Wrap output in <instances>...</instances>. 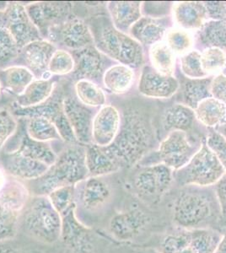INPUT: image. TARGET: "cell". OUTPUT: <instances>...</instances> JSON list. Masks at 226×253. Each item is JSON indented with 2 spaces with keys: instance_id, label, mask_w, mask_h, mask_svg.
Returning <instances> with one entry per match:
<instances>
[{
  "instance_id": "46",
  "label": "cell",
  "mask_w": 226,
  "mask_h": 253,
  "mask_svg": "<svg viewBox=\"0 0 226 253\" xmlns=\"http://www.w3.org/2000/svg\"><path fill=\"white\" fill-rule=\"evenodd\" d=\"M191 243V232L171 234L166 236L160 243V253H178Z\"/></svg>"
},
{
  "instance_id": "8",
  "label": "cell",
  "mask_w": 226,
  "mask_h": 253,
  "mask_svg": "<svg viewBox=\"0 0 226 253\" xmlns=\"http://www.w3.org/2000/svg\"><path fill=\"white\" fill-rule=\"evenodd\" d=\"M211 212V202L206 194L199 191H186L175 201L173 219L181 227H195L206 221Z\"/></svg>"
},
{
  "instance_id": "1",
  "label": "cell",
  "mask_w": 226,
  "mask_h": 253,
  "mask_svg": "<svg viewBox=\"0 0 226 253\" xmlns=\"http://www.w3.org/2000/svg\"><path fill=\"white\" fill-rule=\"evenodd\" d=\"M155 138L149 112L142 106L130 103L123 109L120 129L114 141L102 148L121 170L137 164L154 147Z\"/></svg>"
},
{
  "instance_id": "35",
  "label": "cell",
  "mask_w": 226,
  "mask_h": 253,
  "mask_svg": "<svg viewBox=\"0 0 226 253\" xmlns=\"http://www.w3.org/2000/svg\"><path fill=\"white\" fill-rule=\"evenodd\" d=\"M149 55L153 69L161 75L173 76L176 66V55L166 42L161 41L152 45Z\"/></svg>"
},
{
  "instance_id": "44",
  "label": "cell",
  "mask_w": 226,
  "mask_h": 253,
  "mask_svg": "<svg viewBox=\"0 0 226 253\" xmlns=\"http://www.w3.org/2000/svg\"><path fill=\"white\" fill-rule=\"evenodd\" d=\"M181 72L191 80L209 77L203 71L201 64V52L192 50L181 58Z\"/></svg>"
},
{
  "instance_id": "7",
  "label": "cell",
  "mask_w": 226,
  "mask_h": 253,
  "mask_svg": "<svg viewBox=\"0 0 226 253\" xmlns=\"http://www.w3.org/2000/svg\"><path fill=\"white\" fill-rule=\"evenodd\" d=\"M66 89L64 85L57 83L52 96L44 103L31 108H20L14 105L13 109H10L16 118H28L38 116L48 119L56 126L64 143L78 144L63 111V101Z\"/></svg>"
},
{
  "instance_id": "3",
  "label": "cell",
  "mask_w": 226,
  "mask_h": 253,
  "mask_svg": "<svg viewBox=\"0 0 226 253\" xmlns=\"http://www.w3.org/2000/svg\"><path fill=\"white\" fill-rule=\"evenodd\" d=\"M89 26L94 46L106 57L131 69L143 65L144 57L141 44L128 33L116 29L111 20L100 16L94 19Z\"/></svg>"
},
{
  "instance_id": "24",
  "label": "cell",
  "mask_w": 226,
  "mask_h": 253,
  "mask_svg": "<svg viewBox=\"0 0 226 253\" xmlns=\"http://www.w3.org/2000/svg\"><path fill=\"white\" fill-rule=\"evenodd\" d=\"M173 19L179 28L199 30L207 21L208 11L204 3L183 1L173 3Z\"/></svg>"
},
{
  "instance_id": "32",
  "label": "cell",
  "mask_w": 226,
  "mask_h": 253,
  "mask_svg": "<svg viewBox=\"0 0 226 253\" xmlns=\"http://www.w3.org/2000/svg\"><path fill=\"white\" fill-rule=\"evenodd\" d=\"M86 158L89 177H103L104 175L119 171L105 153L102 147L93 144L87 145Z\"/></svg>"
},
{
  "instance_id": "19",
  "label": "cell",
  "mask_w": 226,
  "mask_h": 253,
  "mask_svg": "<svg viewBox=\"0 0 226 253\" xmlns=\"http://www.w3.org/2000/svg\"><path fill=\"white\" fill-rule=\"evenodd\" d=\"M148 216L137 209L115 214L110 219L109 232L121 242H128L140 235L149 223Z\"/></svg>"
},
{
  "instance_id": "2",
  "label": "cell",
  "mask_w": 226,
  "mask_h": 253,
  "mask_svg": "<svg viewBox=\"0 0 226 253\" xmlns=\"http://www.w3.org/2000/svg\"><path fill=\"white\" fill-rule=\"evenodd\" d=\"M86 153V146L69 144L57 155L54 164L42 177L29 181L32 193L47 196L59 187L76 186L88 178Z\"/></svg>"
},
{
  "instance_id": "4",
  "label": "cell",
  "mask_w": 226,
  "mask_h": 253,
  "mask_svg": "<svg viewBox=\"0 0 226 253\" xmlns=\"http://www.w3.org/2000/svg\"><path fill=\"white\" fill-rule=\"evenodd\" d=\"M21 224L25 233L37 242L52 245L60 240L62 218L47 196L30 198Z\"/></svg>"
},
{
  "instance_id": "45",
  "label": "cell",
  "mask_w": 226,
  "mask_h": 253,
  "mask_svg": "<svg viewBox=\"0 0 226 253\" xmlns=\"http://www.w3.org/2000/svg\"><path fill=\"white\" fill-rule=\"evenodd\" d=\"M19 122L9 107H0V151L17 132Z\"/></svg>"
},
{
  "instance_id": "16",
  "label": "cell",
  "mask_w": 226,
  "mask_h": 253,
  "mask_svg": "<svg viewBox=\"0 0 226 253\" xmlns=\"http://www.w3.org/2000/svg\"><path fill=\"white\" fill-rule=\"evenodd\" d=\"M57 49V46L49 41H35L20 49L12 65L26 67L36 79L51 78L52 75L48 72L49 63Z\"/></svg>"
},
{
  "instance_id": "6",
  "label": "cell",
  "mask_w": 226,
  "mask_h": 253,
  "mask_svg": "<svg viewBox=\"0 0 226 253\" xmlns=\"http://www.w3.org/2000/svg\"><path fill=\"white\" fill-rule=\"evenodd\" d=\"M217 157L203 140L199 150L185 167L177 170L174 176L178 184L207 187L215 184L225 175Z\"/></svg>"
},
{
  "instance_id": "50",
  "label": "cell",
  "mask_w": 226,
  "mask_h": 253,
  "mask_svg": "<svg viewBox=\"0 0 226 253\" xmlns=\"http://www.w3.org/2000/svg\"><path fill=\"white\" fill-rule=\"evenodd\" d=\"M208 17L212 20H222L226 15V3L223 2H204Z\"/></svg>"
},
{
  "instance_id": "28",
  "label": "cell",
  "mask_w": 226,
  "mask_h": 253,
  "mask_svg": "<svg viewBox=\"0 0 226 253\" xmlns=\"http://www.w3.org/2000/svg\"><path fill=\"white\" fill-rule=\"evenodd\" d=\"M195 120L194 110L184 104H174L164 111L160 124L167 134L173 131L187 132L192 129Z\"/></svg>"
},
{
  "instance_id": "31",
  "label": "cell",
  "mask_w": 226,
  "mask_h": 253,
  "mask_svg": "<svg viewBox=\"0 0 226 253\" xmlns=\"http://www.w3.org/2000/svg\"><path fill=\"white\" fill-rule=\"evenodd\" d=\"M196 40L198 46L203 50L217 47L226 51V20H208L198 30Z\"/></svg>"
},
{
  "instance_id": "23",
  "label": "cell",
  "mask_w": 226,
  "mask_h": 253,
  "mask_svg": "<svg viewBox=\"0 0 226 253\" xmlns=\"http://www.w3.org/2000/svg\"><path fill=\"white\" fill-rule=\"evenodd\" d=\"M78 185L80 187V191H76V199L86 211L99 210L111 199L112 190L102 177L90 176Z\"/></svg>"
},
{
  "instance_id": "18",
  "label": "cell",
  "mask_w": 226,
  "mask_h": 253,
  "mask_svg": "<svg viewBox=\"0 0 226 253\" xmlns=\"http://www.w3.org/2000/svg\"><path fill=\"white\" fill-rule=\"evenodd\" d=\"M122 117L117 107L105 105L98 110L92 123V143L107 147L114 141L120 129Z\"/></svg>"
},
{
  "instance_id": "38",
  "label": "cell",
  "mask_w": 226,
  "mask_h": 253,
  "mask_svg": "<svg viewBox=\"0 0 226 253\" xmlns=\"http://www.w3.org/2000/svg\"><path fill=\"white\" fill-rule=\"evenodd\" d=\"M20 50L6 26L3 11H0V69L12 65L17 58Z\"/></svg>"
},
{
  "instance_id": "34",
  "label": "cell",
  "mask_w": 226,
  "mask_h": 253,
  "mask_svg": "<svg viewBox=\"0 0 226 253\" xmlns=\"http://www.w3.org/2000/svg\"><path fill=\"white\" fill-rule=\"evenodd\" d=\"M19 119V118H18ZM25 120L26 130L30 138L36 141L49 143L52 141L63 142L57 127L48 119L35 116L22 118Z\"/></svg>"
},
{
  "instance_id": "59",
  "label": "cell",
  "mask_w": 226,
  "mask_h": 253,
  "mask_svg": "<svg viewBox=\"0 0 226 253\" xmlns=\"http://www.w3.org/2000/svg\"><path fill=\"white\" fill-rule=\"evenodd\" d=\"M3 91V89H2V86H1V84H0V95H1V93Z\"/></svg>"
},
{
  "instance_id": "21",
  "label": "cell",
  "mask_w": 226,
  "mask_h": 253,
  "mask_svg": "<svg viewBox=\"0 0 226 253\" xmlns=\"http://www.w3.org/2000/svg\"><path fill=\"white\" fill-rule=\"evenodd\" d=\"M3 170L19 180L34 181L42 177L50 167L42 162L21 156L14 151H4L1 155Z\"/></svg>"
},
{
  "instance_id": "53",
  "label": "cell",
  "mask_w": 226,
  "mask_h": 253,
  "mask_svg": "<svg viewBox=\"0 0 226 253\" xmlns=\"http://www.w3.org/2000/svg\"><path fill=\"white\" fill-rule=\"evenodd\" d=\"M6 180H7V177H6L4 170H3V168L0 167V191L2 190L3 186L5 184Z\"/></svg>"
},
{
  "instance_id": "5",
  "label": "cell",
  "mask_w": 226,
  "mask_h": 253,
  "mask_svg": "<svg viewBox=\"0 0 226 253\" xmlns=\"http://www.w3.org/2000/svg\"><path fill=\"white\" fill-rule=\"evenodd\" d=\"M30 199V192L19 179L10 176L0 191V243L17 235L20 219Z\"/></svg>"
},
{
  "instance_id": "27",
  "label": "cell",
  "mask_w": 226,
  "mask_h": 253,
  "mask_svg": "<svg viewBox=\"0 0 226 253\" xmlns=\"http://www.w3.org/2000/svg\"><path fill=\"white\" fill-rule=\"evenodd\" d=\"M166 18L141 17L129 30V35L140 44L152 46L163 41L167 32Z\"/></svg>"
},
{
  "instance_id": "51",
  "label": "cell",
  "mask_w": 226,
  "mask_h": 253,
  "mask_svg": "<svg viewBox=\"0 0 226 253\" xmlns=\"http://www.w3.org/2000/svg\"><path fill=\"white\" fill-rule=\"evenodd\" d=\"M215 192H216L222 213L226 217V175H224L215 183Z\"/></svg>"
},
{
  "instance_id": "30",
  "label": "cell",
  "mask_w": 226,
  "mask_h": 253,
  "mask_svg": "<svg viewBox=\"0 0 226 253\" xmlns=\"http://www.w3.org/2000/svg\"><path fill=\"white\" fill-rule=\"evenodd\" d=\"M135 72L131 68L116 63L106 69L102 84L109 92L123 95L128 92L135 81Z\"/></svg>"
},
{
  "instance_id": "52",
  "label": "cell",
  "mask_w": 226,
  "mask_h": 253,
  "mask_svg": "<svg viewBox=\"0 0 226 253\" xmlns=\"http://www.w3.org/2000/svg\"><path fill=\"white\" fill-rule=\"evenodd\" d=\"M215 253H226V234L221 239Z\"/></svg>"
},
{
  "instance_id": "17",
  "label": "cell",
  "mask_w": 226,
  "mask_h": 253,
  "mask_svg": "<svg viewBox=\"0 0 226 253\" xmlns=\"http://www.w3.org/2000/svg\"><path fill=\"white\" fill-rule=\"evenodd\" d=\"M5 24L20 49L35 41L43 39L37 26L20 2H8L3 11Z\"/></svg>"
},
{
  "instance_id": "12",
  "label": "cell",
  "mask_w": 226,
  "mask_h": 253,
  "mask_svg": "<svg viewBox=\"0 0 226 253\" xmlns=\"http://www.w3.org/2000/svg\"><path fill=\"white\" fill-rule=\"evenodd\" d=\"M200 146H195L189 138L187 132H169L160 142L156 151L159 160L158 164L165 165L172 170H180L188 163Z\"/></svg>"
},
{
  "instance_id": "58",
  "label": "cell",
  "mask_w": 226,
  "mask_h": 253,
  "mask_svg": "<svg viewBox=\"0 0 226 253\" xmlns=\"http://www.w3.org/2000/svg\"><path fill=\"white\" fill-rule=\"evenodd\" d=\"M223 74L225 75H226V66H225V69H224Z\"/></svg>"
},
{
  "instance_id": "20",
  "label": "cell",
  "mask_w": 226,
  "mask_h": 253,
  "mask_svg": "<svg viewBox=\"0 0 226 253\" xmlns=\"http://www.w3.org/2000/svg\"><path fill=\"white\" fill-rule=\"evenodd\" d=\"M179 89V82L174 76L161 75L152 67L145 66L141 73L138 91L146 97L168 99Z\"/></svg>"
},
{
  "instance_id": "49",
  "label": "cell",
  "mask_w": 226,
  "mask_h": 253,
  "mask_svg": "<svg viewBox=\"0 0 226 253\" xmlns=\"http://www.w3.org/2000/svg\"><path fill=\"white\" fill-rule=\"evenodd\" d=\"M211 95L226 106V75L224 74L215 76L211 83Z\"/></svg>"
},
{
  "instance_id": "11",
  "label": "cell",
  "mask_w": 226,
  "mask_h": 253,
  "mask_svg": "<svg viewBox=\"0 0 226 253\" xmlns=\"http://www.w3.org/2000/svg\"><path fill=\"white\" fill-rule=\"evenodd\" d=\"M46 40L54 44L57 48L65 49L69 52L94 45L89 25L76 15L52 28Z\"/></svg>"
},
{
  "instance_id": "43",
  "label": "cell",
  "mask_w": 226,
  "mask_h": 253,
  "mask_svg": "<svg viewBox=\"0 0 226 253\" xmlns=\"http://www.w3.org/2000/svg\"><path fill=\"white\" fill-rule=\"evenodd\" d=\"M48 199L58 213H62L76 205V186L59 187L49 193Z\"/></svg>"
},
{
  "instance_id": "47",
  "label": "cell",
  "mask_w": 226,
  "mask_h": 253,
  "mask_svg": "<svg viewBox=\"0 0 226 253\" xmlns=\"http://www.w3.org/2000/svg\"><path fill=\"white\" fill-rule=\"evenodd\" d=\"M206 144L212 150L226 172V138L212 130L207 136Z\"/></svg>"
},
{
  "instance_id": "29",
  "label": "cell",
  "mask_w": 226,
  "mask_h": 253,
  "mask_svg": "<svg viewBox=\"0 0 226 253\" xmlns=\"http://www.w3.org/2000/svg\"><path fill=\"white\" fill-rule=\"evenodd\" d=\"M35 79L33 74L26 67L10 65L0 69V84L2 89L15 97L21 95Z\"/></svg>"
},
{
  "instance_id": "48",
  "label": "cell",
  "mask_w": 226,
  "mask_h": 253,
  "mask_svg": "<svg viewBox=\"0 0 226 253\" xmlns=\"http://www.w3.org/2000/svg\"><path fill=\"white\" fill-rule=\"evenodd\" d=\"M173 3L170 2H145L142 3V12L147 17L165 18L172 10Z\"/></svg>"
},
{
  "instance_id": "33",
  "label": "cell",
  "mask_w": 226,
  "mask_h": 253,
  "mask_svg": "<svg viewBox=\"0 0 226 253\" xmlns=\"http://www.w3.org/2000/svg\"><path fill=\"white\" fill-rule=\"evenodd\" d=\"M196 119L208 127L226 124V106L214 97L207 98L194 110Z\"/></svg>"
},
{
  "instance_id": "41",
  "label": "cell",
  "mask_w": 226,
  "mask_h": 253,
  "mask_svg": "<svg viewBox=\"0 0 226 253\" xmlns=\"http://www.w3.org/2000/svg\"><path fill=\"white\" fill-rule=\"evenodd\" d=\"M75 58L71 52L65 49L57 48L49 63L48 72L52 76H69L74 71Z\"/></svg>"
},
{
  "instance_id": "10",
  "label": "cell",
  "mask_w": 226,
  "mask_h": 253,
  "mask_svg": "<svg viewBox=\"0 0 226 253\" xmlns=\"http://www.w3.org/2000/svg\"><path fill=\"white\" fill-rule=\"evenodd\" d=\"M70 52L75 58V66L74 71L67 76V79L74 83L80 80H86L100 85L106 69L116 64L114 61L100 52L94 45Z\"/></svg>"
},
{
  "instance_id": "26",
  "label": "cell",
  "mask_w": 226,
  "mask_h": 253,
  "mask_svg": "<svg viewBox=\"0 0 226 253\" xmlns=\"http://www.w3.org/2000/svg\"><path fill=\"white\" fill-rule=\"evenodd\" d=\"M112 25L119 32H129L137 20L142 17L141 2L112 1L106 4Z\"/></svg>"
},
{
  "instance_id": "42",
  "label": "cell",
  "mask_w": 226,
  "mask_h": 253,
  "mask_svg": "<svg viewBox=\"0 0 226 253\" xmlns=\"http://www.w3.org/2000/svg\"><path fill=\"white\" fill-rule=\"evenodd\" d=\"M201 64L208 76L220 75L226 66V52L217 47L204 49L201 53Z\"/></svg>"
},
{
  "instance_id": "25",
  "label": "cell",
  "mask_w": 226,
  "mask_h": 253,
  "mask_svg": "<svg viewBox=\"0 0 226 253\" xmlns=\"http://www.w3.org/2000/svg\"><path fill=\"white\" fill-rule=\"evenodd\" d=\"M59 78L52 76L49 79H35L21 95L15 97L14 105L20 108H31L44 103L54 92Z\"/></svg>"
},
{
  "instance_id": "37",
  "label": "cell",
  "mask_w": 226,
  "mask_h": 253,
  "mask_svg": "<svg viewBox=\"0 0 226 253\" xmlns=\"http://www.w3.org/2000/svg\"><path fill=\"white\" fill-rule=\"evenodd\" d=\"M75 94L78 100L86 107L97 108L106 103V94L100 85L86 80H80L74 84Z\"/></svg>"
},
{
  "instance_id": "22",
  "label": "cell",
  "mask_w": 226,
  "mask_h": 253,
  "mask_svg": "<svg viewBox=\"0 0 226 253\" xmlns=\"http://www.w3.org/2000/svg\"><path fill=\"white\" fill-rule=\"evenodd\" d=\"M22 121L23 126L19 125V129L20 132L18 135L17 132H15L12 138L15 139L16 147L14 150H5V151H14L20 154L21 156L32 159L35 161L42 162L43 164L52 167L57 160V155L55 152L52 146L48 143L36 141L34 139L30 138L26 130V124L25 120L22 118H19Z\"/></svg>"
},
{
  "instance_id": "9",
  "label": "cell",
  "mask_w": 226,
  "mask_h": 253,
  "mask_svg": "<svg viewBox=\"0 0 226 253\" xmlns=\"http://www.w3.org/2000/svg\"><path fill=\"white\" fill-rule=\"evenodd\" d=\"M76 209L77 204L61 213L60 240L71 253H94L96 236L93 230L78 219Z\"/></svg>"
},
{
  "instance_id": "13",
  "label": "cell",
  "mask_w": 226,
  "mask_h": 253,
  "mask_svg": "<svg viewBox=\"0 0 226 253\" xmlns=\"http://www.w3.org/2000/svg\"><path fill=\"white\" fill-rule=\"evenodd\" d=\"M26 9L41 37L45 40L52 28L75 16L70 2H32L26 4Z\"/></svg>"
},
{
  "instance_id": "56",
  "label": "cell",
  "mask_w": 226,
  "mask_h": 253,
  "mask_svg": "<svg viewBox=\"0 0 226 253\" xmlns=\"http://www.w3.org/2000/svg\"><path fill=\"white\" fill-rule=\"evenodd\" d=\"M197 253L195 252L194 249L192 247H187V248H184L183 250L181 251L180 253Z\"/></svg>"
},
{
  "instance_id": "57",
  "label": "cell",
  "mask_w": 226,
  "mask_h": 253,
  "mask_svg": "<svg viewBox=\"0 0 226 253\" xmlns=\"http://www.w3.org/2000/svg\"><path fill=\"white\" fill-rule=\"evenodd\" d=\"M8 5V2H4V1H0V11H4L6 7Z\"/></svg>"
},
{
  "instance_id": "40",
  "label": "cell",
  "mask_w": 226,
  "mask_h": 253,
  "mask_svg": "<svg viewBox=\"0 0 226 253\" xmlns=\"http://www.w3.org/2000/svg\"><path fill=\"white\" fill-rule=\"evenodd\" d=\"M221 240V236L215 231L194 230L191 232L190 247L197 253H215Z\"/></svg>"
},
{
  "instance_id": "54",
  "label": "cell",
  "mask_w": 226,
  "mask_h": 253,
  "mask_svg": "<svg viewBox=\"0 0 226 253\" xmlns=\"http://www.w3.org/2000/svg\"><path fill=\"white\" fill-rule=\"evenodd\" d=\"M0 253H20L17 250L9 247H3L0 246Z\"/></svg>"
},
{
  "instance_id": "39",
  "label": "cell",
  "mask_w": 226,
  "mask_h": 253,
  "mask_svg": "<svg viewBox=\"0 0 226 253\" xmlns=\"http://www.w3.org/2000/svg\"><path fill=\"white\" fill-rule=\"evenodd\" d=\"M165 38L166 43L172 49L175 55L183 56L192 51L191 49L193 45V38L186 30L173 27L167 30Z\"/></svg>"
},
{
  "instance_id": "36",
  "label": "cell",
  "mask_w": 226,
  "mask_h": 253,
  "mask_svg": "<svg viewBox=\"0 0 226 253\" xmlns=\"http://www.w3.org/2000/svg\"><path fill=\"white\" fill-rule=\"evenodd\" d=\"M213 78L196 79L188 80L183 84L182 97L184 105L195 110L201 101L207 98L212 97L211 83Z\"/></svg>"
},
{
  "instance_id": "15",
  "label": "cell",
  "mask_w": 226,
  "mask_h": 253,
  "mask_svg": "<svg viewBox=\"0 0 226 253\" xmlns=\"http://www.w3.org/2000/svg\"><path fill=\"white\" fill-rule=\"evenodd\" d=\"M67 121L74 132L78 144L87 146L92 144V123L96 112L78 100L75 93L66 92L63 101Z\"/></svg>"
},
{
  "instance_id": "14",
  "label": "cell",
  "mask_w": 226,
  "mask_h": 253,
  "mask_svg": "<svg viewBox=\"0 0 226 253\" xmlns=\"http://www.w3.org/2000/svg\"><path fill=\"white\" fill-rule=\"evenodd\" d=\"M173 179L169 167L163 164L151 165L135 175L134 187L142 199L158 201L168 191Z\"/></svg>"
},
{
  "instance_id": "55",
  "label": "cell",
  "mask_w": 226,
  "mask_h": 253,
  "mask_svg": "<svg viewBox=\"0 0 226 253\" xmlns=\"http://www.w3.org/2000/svg\"><path fill=\"white\" fill-rule=\"evenodd\" d=\"M215 131L221 133L224 138H226V124H222V125L218 126L217 127H215Z\"/></svg>"
},
{
  "instance_id": "60",
  "label": "cell",
  "mask_w": 226,
  "mask_h": 253,
  "mask_svg": "<svg viewBox=\"0 0 226 253\" xmlns=\"http://www.w3.org/2000/svg\"><path fill=\"white\" fill-rule=\"evenodd\" d=\"M224 20H226V17H225V19H224Z\"/></svg>"
}]
</instances>
